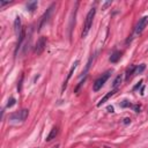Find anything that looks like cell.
<instances>
[{
  "mask_svg": "<svg viewBox=\"0 0 148 148\" xmlns=\"http://www.w3.org/2000/svg\"><path fill=\"white\" fill-rule=\"evenodd\" d=\"M95 14H96V9H95V8H91V9L88 12V14H87V16H86L84 24H83V30H82V34H81L82 37H86V36L88 35V32H89V30H90V28H91V26H93V20H94V18H95Z\"/></svg>",
  "mask_w": 148,
  "mask_h": 148,
  "instance_id": "obj_1",
  "label": "cell"
},
{
  "mask_svg": "<svg viewBox=\"0 0 148 148\" xmlns=\"http://www.w3.org/2000/svg\"><path fill=\"white\" fill-rule=\"evenodd\" d=\"M110 74H111V71H108V72H105L104 74H102L101 78H98V79L95 81V83H94V86H93V90H94V91H98V90H100V89L104 86V83L107 82V80L109 79Z\"/></svg>",
  "mask_w": 148,
  "mask_h": 148,
  "instance_id": "obj_2",
  "label": "cell"
},
{
  "mask_svg": "<svg viewBox=\"0 0 148 148\" xmlns=\"http://www.w3.org/2000/svg\"><path fill=\"white\" fill-rule=\"evenodd\" d=\"M28 115H29V111L27 109H23V110H21L19 112H15V114L11 115L9 119L11 120H15V122H24L27 119Z\"/></svg>",
  "mask_w": 148,
  "mask_h": 148,
  "instance_id": "obj_3",
  "label": "cell"
},
{
  "mask_svg": "<svg viewBox=\"0 0 148 148\" xmlns=\"http://www.w3.org/2000/svg\"><path fill=\"white\" fill-rule=\"evenodd\" d=\"M45 46H46V38L44 36H41L36 43V46H35V53L41 55L45 50Z\"/></svg>",
  "mask_w": 148,
  "mask_h": 148,
  "instance_id": "obj_4",
  "label": "cell"
},
{
  "mask_svg": "<svg viewBox=\"0 0 148 148\" xmlns=\"http://www.w3.org/2000/svg\"><path fill=\"white\" fill-rule=\"evenodd\" d=\"M147 24H148V16H143L141 20H139V22L135 27V35H140L145 30Z\"/></svg>",
  "mask_w": 148,
  "mask_h": 148,
  "instance_id": "obj_5",
  "label": "cell"
},
{
  "mask_svg": "<svg viewBox=\"0 0 148 148\" xmlns=\"http://www.w3.org/2000/svg\"><path fill=\"white\" fill-rule=\"evenodd\" d=\"M53 8H55V5H52L50 8H47L46 9V12L44 13V15L42 16V20H41V23H39V30L47 23V21H49V19H50V15H51V13H52V11H53Z\"/></svg>",
  "mask_w": 148,
  "mask_h": 148,
  "instance_id": "obj_6",
  "label": "cell"
},
{
  "mask_svg": "<svg viewBox=\"0 0 148 148\" xmlns=\"http://www.w3.org/2000/svg\"><path fill=\"white\" fill-rule=\"evenodd\" d=\"M116 93H117V89H114V90L109 91V93H108L107 95H104V96H103V97L101 98V100H100V102L97 103V107H101L102 104H104V103H105V102H107V101L109 100V98H110V97H112V96H114V95H115Z\"/></svg>",
  "mask_w": 148,
  "mask_h": 148,
  "instance_id": "obj_7",
  "label": "cell"
},
{
  "mask_svg": "<svg viewBox=\"0 0 148 148\" xmlns=\"http://www.w3.org/2000/svg\"><path fill=\"white\" fill-rule=\"evenodd\" d=\"M78 65H79V60H75V63L73 64V66H72V67H71V70H70V73H68V75H67V79H66V81H65V83H64V86H63V90L66 88V86H67V82H68V80L71 79V76H72L73 72L75 71V68L78 67Z\"/></svg>",
  "mask_w": 148,
  "mask_h": 148,
  "instance_id": "obj_8",
  "label": "cell"
},
{
  "mask_svg": "<svg viewBox=\"0 0 148 148\" xmlns=\"http://www.w3.org/2000/svg\"><path fill=\"white\" fill-rule=\"evenodd\" d=\"M24 36H26V30H24V28H22V30H21V31H20V34H19V42H18V45H16L15 55L18 53V50L21 47V44H22V42H23V39H24Z\"/></svg>",
  "mask_w": 148,
  "mask_h": 148,
  "instance_id": "obj_9",
  "label": "cell"
},
{
  "mask_svg": "<svg viewBox=\"0 0 148 148\" xmlns=\"http://www.w3.org/2000/svg\"><path fill=\"white\" fill-rule=\"evenodd\" d=\"M58 135V127H53L51 130V132L49 133V135L46 137V141H51L52 139H55Z\"/></svg>",
  "mask_w": 148,
  "mask_h": 148,
  "instance_id": "obj_10",
  "label": "cell"
},
{
  "mask_svg": "<svg viewBox=\"0 0 148 148\" xmlns=\"http://www.w3.org/2000/svg\"><path fill=\"white\" fill-rule=\"evenodd\" d=\"M120 57H122V52L115 51V52L111 55V57H110V61H111V63H117V61L120 59Z\"/></svg>",
  "mask_w": 148,
  "mask_h": 148,
  "instance_id": "obj_11",
  "label": "cell"
},
{
  "mask_svg": "<svg viewBox=\"0 0 148 148\" xmlns=\"http://www.w3.org/2000/svg\"><path fill=\"white\" fill-rule=\"evenodd\" d=\"M14 27H15V31L16 32H20L22 30V28H21V18L20 16H16L15 22H14Z\"/></svg>",
  "mask_w": 148,
  "mask_h": 148,
  "instance_id": "obj_12",
  "label": "cell"
},
{
  "mask_svg": "<svg viewBox=\"0 0 148 148\" xmlns=\"http://www.w3.org/2000/svg\"><path fill=\"white\" fill-rule=\"evenodd\" d=\"M37 5H38L37 1H30V3L27 4V9H28L29 12H34V11L37 8Z\"/></svg>",
  "mask_w": 148,
  "mask_h": 148,
  "instance_id": "obj_13",
  "label": "cell"
},
{
  "mask_svg": "<svg viewBox=\"0 0 148 148\" xmlns=\"http://www.w3.org/2000/svg\"><path fill=\"white\" fill-rule=\"evenodd\" d=\"M135 67H137V66L132 65V66H130V67L126 70V80H128V78H130L131 75H133V74H134V72H135Z\"/></svg>",
  "mask_w": 148,
  "mask_h": 148,
  "instance_id": "obj_14",
  "label": "cell"
},
{
  "mask_svg": "<svg viewBox=\"0 0 148 148\" xmlns=\"http://www.w3.org/2000/svg\"><path fill=\"white\" fill-rule=\"evenodd\" d=\"M94 58H95V56H94V55H91V57L89 58V60H88V63H87V65H86V68H84V71L82 72V74H86V73L89 71V68H90V65H91V63H93Z\"/></svg>",
  "mask_w": 148,
  "mask_h": 148,
  "instance_id": "obj_15",
  "label": "cell"
},
{
  "mask_svg": "<svg viewBox=\"0 0 148 148\" xmlns=\"http://www.w3.org/2000/svg\"><path fill=\"white\" fill-rule=\"evenodd\" d=\"M145 68H146V66H145L143 64H142V65H140V66H137V67H135V72H134V74H140Z\"/></svg>",
  "mask_w": 148,
  "mask_h": 148,
  "instance_id": "obj_16",
  "label": "cell"
},
{
  "mask_svg": "<svg viewBox=\"0 0 148 148\" xmlns=\"http://www.w3.org/2000/svg\"><path fill=\"white\" fill-rule=\"evenodd\" d=\"M120 82H122V75H118V76L115 79V81H114V87L117 88V87L120 84Z\"/></svg>",
  "mask_w": 148,
  "mask_h": 148,
  "instance_id": "obj_17",
  "label": "cell"
},
{
  "mask_svg": "<svg viewBox=\"0 0 148 148\" xmlns=\"http://www.w3.org/2000/svg\"><path fill=\"white\" fill-rule=\"evenodd\" d=\"M15 102H16V101H15V98H14V97H11L9 100H8V103H7L6 107H7V108H12V107L15 104Z\"/></svg>",
  "mask_w": 148,
  "mask_h": 148,
  "instance_id": "obj_18",
  "label": "cell"
},
{
  "mask_svg": "<svg viewBox=\"0 0 148 148\" xmlns=\"http://www.w3.org/2000/svg\"><path fill=\"white\" fill-rule=\"evenodd\" d=\"M120 107H122V108H126V107H131V103H130L128 101H126V100H125V101H123V102L120 103Z\"/></svg>",
  "mask_w": 148,
  "mask_h": 148,
  "instance_id": "obj_19",
  "label": "cell"
},
{
  "mask_svg": "<svg viewBox=\"0 0 148 148\" xmlns=\"http://www.w3.org/2000/svg\"><path fill=\"white\" fill-rule=\"evenodd\" d=\"M6 5H9V1H0V7H4Z\"/></svg>",
  "mask_w": 148,
  "mask_h": 148,
  "instance_id": "obj_20",
  "label": "cell"
},
{
  "mask_svg": "<svg viewBox=\"0 0 148 148\" xmlns=\"http://www.w3.org/2000/svg\"><path fill=\"white\" fill-rule=\"evenodd\" d=\"M130 122H131V119H130V118H125V119H124V124H128Z\"/></svg>",
  "mask_w": 148,
  "mask_h": 148,
  "instance_id": "obj_21",
  "label": "cell"
},
{
  "mask_svg": "<svg viewBox=\"0 0 148 148\" xmlns=\"http://www.w3.org/2000/svg\"><path fill=\"white\" fill-rule=\"evenodd\" d=\"M110 5H111V1H109V3H105V4H104V8H107V7H108V6H110Z\"/></svg>",
  "mask_w": 148,
  "mask_h": 148,
  "instance_id": "obj_22",
  "label": "cell"
},
{
  "mask_svg": "<svg viewBox=\"0 0 148 148\" xmlns=\"http://www.w3.org/2000/svg\"><path fill=\"white\" fill-rule=\"evenodd\" d=\"M134 110H135V112H139V110H140V108H139L138 105H134Z\"/></svg>",
  "mask_w": 148,
  "mask_h": 148,
  "instance_id": "obj_23",
  "label": "cell"
},
{
  "mask_svg": "<svg viewBox=\"0 0 148 148\" xmlns=\"http://www.w3.org/2000/svg\"><path fill=\"white\" fill-rule=\"evenodd\" d=\"M108 110H109V112H114V108L112 107H108Z\"/></svg>",
  "mask_w": 148,
  "mask_h": 148,
  "instance_id": "obj_24",
  "label": "cell"
},
{
  "mask_svg": "<svg viewBox=\"0 0 148 148\" xmlns=\"http://www.w3.org/2000/svg\"><path fill=\"white\" fill-rule=\"evenodd\" d=\"M141 83H142V81H140V82H139V84H137V86L134 87V89H138V88L140 87V84H141Z\"/></svg>",
  "mask_w": 148,
  "mask_h": 148,
  "instance_id": "obj_25",
  "label": "cell"
},
{
  "mask_svg": "<svg viewBox=\"0 0 148 148\" xmlns=\"http://www.w3.org/2000/svg\"><path fill=\"white\" fill-rule=\"evenodd\" d=\"M52 148H59V145H56V146H53Z\"/></svg>",
  "mask_w": 148,
  "mask_h": 148,
  "instance_id": "obj_26",
  "label": "cell"
}]
</instances>
